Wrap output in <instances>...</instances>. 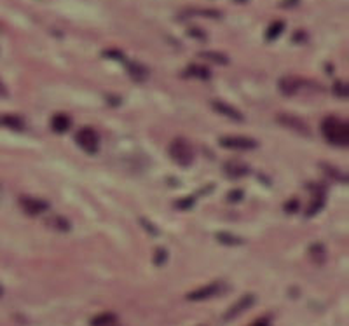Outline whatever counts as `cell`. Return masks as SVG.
I'll return each mask as SVG.
<instances>
[{"label": "cell", "mask_w": 349, "mask_h": 326, "mask_svg": "<svg viewBox=\"0 0 349 326\" xmlns=\"http://www.w3.org/2000/svg\"><path fill=\"white\" fill-rule=\"evenodd\" d=\"M321 133L335 147H347L349 126L346 120L337 119V117H328L321 123Z\"/></svg>", "instance_id": "6da1fadb"}, {"label": "cell", "mask_w": 349, "mask_h": 326, "mask_svg": "<svg viewBox=\"0 0 349 326\" xmlns=\"http://www.w3.org/2000/svg\"><path fill=\"white\" fill-rule=\"evenodd\" d=\"M170 155L180 166H190L194 160V150L185 138H175L170 145Z\"/></svg>", "instance_id": "7a4b0ae2"}, {"label": "cell", "mask_w": 349, "mask_h": 326, "mask_svg": "<svg viewBox=\"0 0 349 326\" xmlns=\"http://www.w3.org/2000/svg\"><path fill=\"white\" fill-rule=\"evenodd\" d=\"M75 141L79 143V147L88 154H96L98 147H100V136L96 135L95 129L91 128H82L75 136Z\"/></svg>", "instance_id": "3957f363"}, {"label": "cell", "mask_w": 349, "mask_h": 326, "mask_svg": "<svg viewBox=\"0 0 349 326\" xmlns=\"http://www.w3.org/2000/svg\"><path fill=\"white\" fill-rule=\"evenodd\" d=\"M223 292H225V284L220 282V281H217V282H211V284L201 286V288L187 293V300H192V302L208 300V298H213V297L220 295V293H223Z\"/></svg>", "instance_id": "277c9868"}, {"label": "cell", "mask_w": 349, "mask_h": 326, "mask_svg": "<svg viewBox=\"0 0 349 326\" xmlns=\"http://www.w3.org/2000/svg\"><path fill=\"white\" fill-rule=\"evenodd\" d=\"M218 143L223 148H230V150H253L258 147L257 141L248 136H222Z\"/></svg>", "instance_id": "5b68a950"}, {"label": "cell", "mask_w": 349, "mask_h": 326, "mask_svg": "<svg viewBox=\"0 0 349 326\" xmlns=\"http://www.w3.org/2000/svg\"><path fill=\"white\" fill-rule=\"evenodd\" d=\"M19 204H21L23 211H25L26 215H30V217L41 215V213H44V211L49 210V204L46 201L37 199V197H28V195H23V197L19 199Z\"/></svg>", "instance_id": "8992f818"}, {"label": "cell", "mask_w": 349, "mask_h": 326, "mask_svg": "<svg viewBox=\"0 0 349 326\" xmlns=\"http://www.w3.org/2000/svg\"><path fill=\"white\" fill-rule=\"evenodd\" d=\"M255 304V295H252V293H248V295H245V297H241L239 300L236 302V304L232 305V307L229 309L225 314H223V319L225 321H230V319H234V317H238L239 314H243L245 311H248L250 307Z\"/></svg>", "instance_id": "52a82bcc"}, {"label": "cell", "mask_w": 349, "mask_h": 326, "mask_svg": "<svg viewBox=\"0 0 349 326\" xmlns=\"http://www.w3.org/2000/svg\"><path fill=\"white\" fill-rule=\"evenodd\" d=\"M278 123L286 126V128H290V129H293V131L300 133V135H309L307 124L302 119H299V117L288 115V113H280V115H278Z\"/></svg>", "instance_id": "ba28073f"}, {"label": "cell", "mask_w": 349, "mask_h": 326, "mask_svg": "<svg viewBox=\"0 0 349 326\" xmlns=\"http://www.w3.org/2000/svg\"><path fill=\"white\" fill-rule=\"evenodd\" d=\"M211 105H213L215 112L222 113L223 117L234 120V123H243V120H245V115H243L236 107H232V105H227V103H223V101H213Z\"/></svg>", "instance_id": "9c48e42d"}, {"label": "cell", "mask_w": 349, "mask_h": 326, "mask_svg": "<svg viewBox=\"0 0 349 326\" xmlns=\"http://www.w3.org/2000/svg\"><path fill=\"white\" fill-rule=\"evenodd\" d=\"M223 173H225L229 178H243V176H246L250 173V168L248 164L241 162V160H227L225 164H223Z\"/></svg>", "instance_id": "30bf717a"}, {"label": "cell", "mask_w": 349, "mask_h": 326, "mask_svg": "<svg viewBox=\"0 0 349 326\" xmlns=\"http://www.w3.org/2000/svg\"><path fill=\"white\" fill-rule=\"evenodd\" d=\"M302 86V80L297 77H283L280 80V89L283 94H288V96H292V94H295L297 91L300 89Z\"/></svg>", "instance_id": "8fae6325"}, {"label": "cell", "mask_w": 349, "mask_h": 326, "mask_svg": "<svg viewBox=\"0 0 349 326\" xmlns=\"http://www.w3.org/2000/svg\"><path fill=\"white\" fill-rule=\"evenodd\" d=\"M0 126L13 129V131H23L25 129V120L19 115H2L0 117Z\"/></svg>", "instance_id": "7c38bea8"}, {"label": "cell", "mask_w": 349, "mask_h": 326, "mask_svg": "<svg viewBox=\"0 0 349 326\" xmlns=\"http://www.w3.org/2000/svg\"><path fill=\"white\" fill-rule=\"evenodd\" d=\"M51 126H53V131L56 133H65L68 131L70 128V117L65 115V113H56L51 120Z\"/></svg>", "instance_id": "4fadbf2b"}, {"label": "cell", "mask_w": 349, "mask_h": 326, "mask_svg": "<svg viewBox=\"0 0 349 326\" xmlns=\"http://www.w3.org/2000/svg\"><path fill=\"white\" fill-rule=\"evenodd\" d=\"M115 321H117V316L113 312H103L93 317L91 326H113Z\"/></svg>", "instance_id": "5bb4252c"}, {"label": "cell", "mask_w": 349, "mask_h": 326, "mask_svg": "<svg viewBox=\"0 0 349 326\" xmlns=\"http://www.w3.org/2000/svg\"><path fill=\"white\" fill-rule=\"evenodd\" d=\"M185 73L196 78H203V80H208V78L211 77V72L203 65H190L189 68L185 70Z\"/></svg>", "instance_id": "9a60e30c"}, {"label": "cell", "mask_w": 349, "mask_h": 326, "mask_svg": "<svg viewBox=\"0 0 349 326\" xmlns=\"http://www.w3.org/2000/svg\"><path fill=\"white\" fill-rule=\"evenodd\" d=\"M199 56L205 58V60H210L217 65H227L229 63V58L222 53H215V51H205V53H199Z\"/></svg>", "instance_id": "2e32d148"}, {"label": "cell", "mask_w": 349, "mask_h": 326, "mask_svg": "<svg viewBox=\"0 0 349 326\" xmlns=\"http://www.w3.org/2000/svg\"><path fill=\"white\" fill-rule=\"evenodd\" d=\"M128 70H129V73L133 75V78H136V80H145L147 75H148L147 68L140 65V63H129Z\"/></svg>", "instance_id": "e0dca14e"}, {"label": "cell", "mask_w": 349, "mask_h": 326, "mask_svg": "<svg viewBox=\"0 0 349 326\" xmlns=\"http://www.w3.org/2000/svg\"><path fill=\"white\" fill-rule=\"evenodd\" d=\"M217 239L225 246H238V244H241V242H243L241 237H238V235H234V234H229V232L217 234Z\"/></svg>", "instance_id": "ac0fdd59"}, {"label": "cell", "mask_w": 349, "mask_h": 326, "mask_svg": "<svg viewBox=\"0 0 349 326\" xmlns=\"http://www.w3.org/2000/svg\"><path fill=\"white\" fill-rule=\"evenodd\" d=\"M49 227H53V229L60 230V232H66V230H70V223L66 222L63 217H53L48 222Z\"/></svg>", "instance_id": "d6986e66"}, {"label": "cell", "mask_w": 349, "mask_h": 326, "mask_svg": "<svg viewBox=\"0 0 349 326\" xmlns=\"http://www.w3.org/2000/svg\"><path fill=\"white\" fill-rule=\"evenodd\" d=\"M321 170H323L325 173H327L330 178L333 180H337V182H344L346 183L347 182V178H346V175H344L342 171H339V170H335L333 166H327V164H321Z\"/></svg>", "instance_id": "ffe728a7"}, {"label": "cell", "mask_w": 349, "mask_h": 326, "mask_svg": "<svg viewBox=\"0 0 349 326\" xmlns=\"http://www.w3.org/2000/svg\"><path fill=\"white\" fill-rule=\"evenodd\" d=\"M283 30H285V25L281 21L273 23V25L269 26V30H267V40H274V38H278Z\"/></svg>", "instance_id": "44dd1931"}, {"label": "cell", "mask_w": 349, "mask_h": 326, "mask_svg": "<svg viewBox=\"0 0 349 326\" xmlns=\"http://www.w3.org/2000/svg\"><path fill=\"white\" fill-rule=\"evenodd\" d=\"M311 255L313 257L316 258V262H323L325 260V250H323V246L321 244H313L311 246Z\"/></svg>", "instance_id": "7402d4cb"}, {"label": "cell", "mask_w": 349, "mask_h": 326, "mask_svg": "<svg viewBox=\"0 0 349 326\" xmlns=\"http://www.w3.org/2000/svg\"><path fill=\"white\" fill-rule=\"evenodd\" d=\"M333 93L340 98H346L347 96V84L346 82H340V80L335 82V86H333Z\"/></svg>", "instance_id": "603a6c76"}, {"label": "cell", "mask_w": 349, "mask_h": 326, "mask_svg": "<svg viewBox=\"0 0 349 326\" xmlns=\"http://www.w3.org/2000/svg\"><path fill=\"white\" fill-rule=\"evenodd\" d=\"M166 257H168L166 250H164V248H159L158 251H156V257H154V264H156V265H163V264H164V262H166Z\"/></svg>", "instance_id": "cb8c5ba5"}, {"label": "cell", "mask_w": 349, "mask_h": 326, "mask_svg": "<svg viewBox=\"0 0 349 326\" xmlns=\"http://www.w3.org/2000/svg\"><path fill=\"white\" fill-rule=\"evenodd\" d=\"M192 202H194V199L192 197L182 199V201L176 202V208H180V210H187V208H192Z\"/></svg>", "instance_id": "d4e9b609"}, {"label": "cell", "mask_w": 349, "mask_h": 326, "mask_svg": "<svg viewBox=\"0 0 349 326\" xmlns=\"http://www.w3.org/2000/svg\"><path fill=\"white\" fill-rule=\"evenodd\" d=\"M140 222H142V225L145 227V229L150 230V234H152V235H158V229H156V227L152 225V223L148 222V220H147V222H145V218H142V220H140Z\"/></svg>", "instance_id": "484cf974"}, {"label": "cell", "mask_w": 349, "mask_h": 326, "mask_svg": "<svg viewBox=\"0 0 349 326\" xmlns=\"http://www.w3.org/2000/svg\"><path fill=\"white\" fill-rule=\"evenodd\" d=\"M0 96H2V98H6V96H7V88H6V86H4V82H2V80H0Z\"/></svg>", "instance_id": "4316f807"}, {"label": "cell", "mask_w": 349, "mask_h": 326, "mask_svg": "<svg viewBox=\"0 0 349 326\" xmlns=\"http://www.w3.org/2000/svg\"><path fill=\"white\" fill-rule=\"evenodd\" d=\"M253 326H270V324H269V321H267V319H258L257 323H255Z\"/></svg>", "instance_id": "83f0119b"}, {"label": "cell", "mask_w": 349, "mask_h": 326, "mask_svg": "<svg viewBox=\"0 0 349 326\" xmlns=\"http://www.w3.org/2000/svg\"><path fill=\"white\" fill-rule=\"evenodd\" d=\"M295 201H292V202H290V206H285V210H288V211H295L297 210V206H295Z\"/></svg>", "instance_id": "f1b7e54d"}]
</instances>
